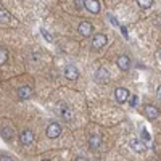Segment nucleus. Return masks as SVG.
<instances>
[{
    "instance_id": "f257e3e1",
    "label": "nucleus",
    "mask_w": 161,
    "mask_h": 161,
    "mask_svg": "<svg viewBox=\"0 0 161 161\" xmlns=\"http://www.w3.org/2000/svg\"><path fill=\"white\" fill-rule=\"evenodd\" d=\"M58 113L63 116V119H66V121H69V119H73V116H74V111H73V108H71V105H68V103H60L58 105Z\"/></svg>"
},
{
    "instance_id": "f03ea898",
    "label": "nucleus",
    "mask_w": 161,
    "mask_h": 161,
    "mask_svg": "<svg viewBox=\"0 0 161 161\" xmlns=\"http://www.w3.org/2000/svg\"><path fill=\"white\" fill-rule=\"evenodd\" d=\"M106 42H108V39H106L105 34H95L92 39V48L93 50H100L106 45Z\"/></svg>"
},
{
    "instance_id": "7ed1b4c3",
    "label": "nucleus",
    "mask_w": 161,
    "mask_h": 161,
    "mask_svg": "<svg viewBox=\"0 0 161 161\" xmlns=\"http://www.w3.org/2000/svg\"><path fill=\"white\" fill-rule=\"evenodd\" d=\"M45 132H47L48 139H57V137H60V134H61V126L58 123H50Z\"/></svg>"
},
{
    "instance_id": "20e7f679",
    "label": "nucleus",
    "mask_w": 161,
    "mask_h": 161,
    "mask_svg": "<svg viewBox=\"0 0 161 161\" xmlns=\"http://www.w3.org/2000/svg\"><path fill=\"white\" fill-rule=\"evenodd\" d=\"M114 98L118 103H124L126 100H129V90L126 87H118L114 90Z\"/></svg>"
},
{
    "instance_id": "39448f33",
    "label": "nucleus",
    "mask_w": 161,
    "mask_h": 161,
    "mask_svg": "<svg viewBox=\"0 0 161 161\" xmlns=\"http://www.w3.org/2000/svg\"><path fill=\"white\" fill-rule=\"evenodd\" d=\"M77 31H79V34H80V36L89 37V36L92 34V31H93V26H92L89 21H80L79 28H77Z\"/></svg>"
},
{
    "instance_id": "423d86ee",
    "label": "nucleus",
    "mask_w": 161,
    "mask_h": 161,
    "mask_svg": "<svg viewBox=\"0 0 161 161\" xmlns=\"http://www.w3.org/2000/svg\"><path fill=\"white\" fill-rule=\"evenodd\" d=\"M84 7L87 8V11L93 13V15L100 13V2L98 0H84Z\"/></svg>"
},
{
    "instance_id": "0eeeda50",
    "label": "nucleus",
    "mask_w": 161,
    "mask_h": 161,
    "mask_svg": "<svg viewBox=\"0 0 161 161\" xmlns=\"http://www.w3.org/2000/svg\"><path fill=\"white\" fill-rule=\"evenodd\" d=\"M116 64H118V68H119L121 71H127V69L130 68V58H129L127 55H121V57L118 58Z\"/></svg>"
},
{
    "instance_id": "6e6552de",
    "label": "nucleus",
    "mask_w": 161,
    "mask_h": 161,
    "mask_svg": "<svg viewBox=\"0 0 161 161\" xmlns=\"http://www.w3.org/2000/svg\"><path fill=\"white\" fill-rule=\"evenodd\" d=\"M63 74H64V77L68 80H76L79 77V71H77V68H74V66H66Z\"/></svg>"
},
{
    "instance_id": "1a4fd4ad",
    "label": "nucleus",
    "mask_w": 161,
    "mask_h": 161,
    "mask_svg": "<svg viewBox=\"0 0 161 161\" xmlns=\"http://www.w3.org/2000/svg\"><path fill=\"white\" fill-rule=\"evenodd\" d=\"M108 79H110V74L108 71H106L105 68H98L97 73H95V80L100 84H105V82H108Z\"/></svg>"
},
{
    "instance_id": "9d476101",
    "label": "nucleus",
    "mask_w": 161,
    "mask_h": 161,
    "mask_svg": "<svg viewBox=\"0 0 161 161\" xmlns=\"http://www.w3.org/2000/svg\"><path fill=\"white\" fill-rule=\"evenodd\" d=\"M19 140L23 145H31L34 142V132L32 130H23L19 136Z\"/></svg>"
},
{
    "instance_id": "9b49d317",
    "label": "nucleus",
    "mask_w": 161,
    "mask_h": 161,
    "mask_svg": "<svg viewBox=\"0 0 161 161\" xmlns=\"http://www.w3.org/2000/svg\"><path fill=\"white\" fill-rule=\"evenodd\" d=\"M145 116L148 118L150 121H153V119H156V118L159 116V111H158L156 106H153V105H147V106H145Z\"/></svg>"
},
{
    "instance_id": "f8f14e48",
    "label": "nucleus",
    "mask_w": 161,
    "mask_h": 161,
    "mask_svg": "<svg viewBox=\"0 0 161 161\" xmlns=\"http://www.w3.org/2000/svg\"><path fill=\"white\" fill-rule=\"evenodd\" d=\"M31 95H32V87H29V86H23V87L18 89V97H19L21 100L29 98Z\"/></svg>"
},
{
    "instance_id": "ddd939ff",
    "label": "nucleus",
    "mask_w": 161,
    "mask_h": 161,
    "mask_svg": "<svg viewBox=\"0 0 161 161\" xmlns=\"http://www.w3.org/2000/svg\"><path fill=\"white\" fill-rule=\"evenodd\" d=\"M100 145H102V137L98 136V134H95V136H90V139H89V147H90L92 150L98 148Z\"/></svg>"
},
{
    "instance_id": "4468645a",
    "label": "nucleus",
    "mask_w": 161,
    "mask_h": 161,
    "mask_svg": "<svg viewBox=\"0 0 161 161\" xmlns=\"http://www.w3.org/2000/svg\"><path fill=\"white\" fill-rule=\"evenodd\" d=\"M130 147H132V148L136 150L137 153H143V152L147 150V147H145L140 140H137V139H132V140H130Z\"/></svg>"
},
{
    "instance_id": "2eb2a0df",
    "label": "nucleus",
    "mask_w": 161,
    "mask_h": 161,
    "mask_svg": "<svg viewBox=\"0 0 161 161\" xmlns=\"http://www.w3.org/2000/svg\"><path fill=\"white\" fill-rule=\"evenodd\" d=\"M0 21H2V23H8L10 21V13L3 7L0 8Z\"/></svg>"
},
{
    "instance_id": "dca6fc26",
    "label": "nucleus",
    "mask_w": 161,
    "mask_h": 161,
    "mask_svg": "<svg viewBox=\"0 0 161 161\" xmlns=\"http://www.w3.org/2000/svg\"><path fill=\"white\" fill-rule=\"evenodd\" d=\"M7 60H8V50L2 47L0 48V64H5Z\"/></svg>"
},
{
    "instance_id": "f3484780",
    "label": "nucleus",
    "mask_w": 161,
    "mask_h": 161,
    "mask_svg": "<svg viewBox=\"0 0 161 161\" xmlns=\"http://www.w3.org/2000/svg\"><path fill=\"white\" fill-rule=\"evenodd\" d=\"M137 3H139L140 8L147 10V8H150V7L153 5V0H137Z\"/></svg>"
},
{
    "instance_id": "a211bd4d",
    "label": "nucleus",
    "mask_w": 161,
    "mask_h": 161,
    "mask_svg": "<svg viewBox=\"0 0 161 161\" xmlns=\"http://www.w3.org/2000/svg\"><path fill=\"white\" fill-rule=\"evenodd\" d=\"M2 137H3L5 140H10V139L13 137L11 129H8V127H3V129H2Z\"/></svg>"
},
{
    "instance_id": "6ab92c4d",
    "label": "nucleus",
    "mask_w": 161,
    "mask_h": 161,
    "mask_svg": "<svg viewBox=\"0 0 161 161\" xmlns=\"http://www.w3.org/2000/svg\"><path fill=\"white\" fill-rule=\"evenodd\" d=\"M142 139H143L145 142H148V140H150V134L147 132L145 129H142Z\"/></svg>"
},
{
    "instance_id": "aec40b11",
    "label": "nucleus",
    "mask_w": 161,
    "mask_h": 161,
    "mask_svg": "<svg viewBox=\"0 0 161 161\" xmlns=\"http://www.w3.org/2000/svg\"><path fill=\"white\" fill-rule=\"evenodd\" d=\"M42 36L45 37V40H47V42H52V40H53V39H52V36H50V34H48L45 29H42Z\"/></svg>"
},
{
    "instance_id": "412c9836",
    "label": "nucleus",
    "mask_w": 161,
    "mask_h": 161,
    "mask_svg": "<svg viewBox=\"0 0 161 161\" xmlns=\"http://www.w3.org/2000/svg\"><path fill=\"white\" fill-rule=\"evenodd\" d=\"M129 103H130V106H136V105H137V97H136V95L129 97Z\"/></svg>"
},
{
    "instance_id": "4be33fe9",
    "label": "nucleus",
    "mask_w": 161,
    "mask_h": 161,
    "mask_svg": "<svg viewBox=\"0 0 161 161\" xmlns=\"http://www.w3.org/2000/svg\"><path fill=\"white\" fill-rule=\"evenodd\" d=\"M156 97H158V98H161V86L156 89Z\"/></svg>"
},
{
    "instance_id": "5701e85b",
    "label": "nucleus",
    "mask_w": 161,
    "mask_h": 161,
    "mask_svg": "<svg viewBox=\"0 0 161 161\" xmlns=\"http://www.w3.org/2000/svg\"><path fill=\"white\" fill-rule=\"evenodd\" d=\"M158 58H159V60H161V48H159V50H158Z\"/></svg>"
}]
</instances>
